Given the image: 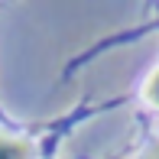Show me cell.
<instances>
[{
  "label": "cell",
  "instance_id": "2",
  "mask_svg": "<svg viewBox=\"0 0 159 159\" xmlns=\"http://www.w3.org/2000/svg\"><path fill=\"white\" fill-rule=\"evenodd\" d=\"M143 94H146L149 104H159V68L149 75V81H146V88H143Z\"/></svg>",
  "mask_w": 159,
  "mask_h": 159
},
{
  "label": "cell",
  "instance_id": "3",
  "mask_svg": "<svg viewBox=\"0 0 159 159\" xmlns=\"http://www.w3.org/2000/svg\"><path fill=\"white\" fill-rule=\"evenodd\" d=\"M143 159H159V146H153V149H149V153L143 156Z\"/></svg>",
  "mask_w": 159,
  "mask_h": 159
},
{
  "label": "cell",
  "instance_id": "1",
  "mask_svg": "<svg viewBox=\"0 0 159 159\" xmlns=\"http://www.w3.org/2000/svg\"><path fill=\"white\" fill-rule=\"evenodd\" d=\"M26 156H30V146L23 140H10L0 133V159H26Z\"/></svg>",
  "mask_w": 159,
  "mask_h": 159
}]
</instances>
